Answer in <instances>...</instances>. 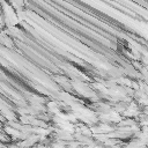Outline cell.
Listing matches in <instances>:
<instances>
[]
</instances>
